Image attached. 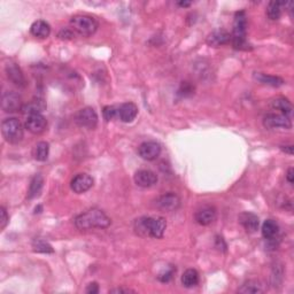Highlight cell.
I'll list each match as a JSON object with an SVG mask.
<instances>
[{
    "label": "cell",
    "instance_id": "obj_1",
    "mask_svg": "<svg viewBox=\"0 0 294 294\" xmlns=\"http://www.w3.org/2000/svg\"><path fill=\"white\" fill-rule=\"evenodd\" d=\"M112 224V220L99 208H91L79 214L75 219V225L79 230L107 229Z\"/></svg>",
    "mask_w": 294,
    "mask_h": 294
},
{
    "label": "cell",
    "instance_id": "obj_2",
    "mask_svg": "<svg viewBox=\"0 0 294 294\" xmlns=\"http://www.w3.org/2000/svg\"><path fill=\"white\" fill-rule=\"evenodd\" d=\"M167 220L162 216H144L136 220L135 230L140 236H148L161 239L165 235Z\"/></svg>",
    "mask_w": 294,
    "mask_h": 294
},
{
    "label": "cell",
    "instance_id": "obj_3",
    "mask_svg": "<svg viewBox=\"0 0 294 294\" xmlns=\"http://www.w3.org/2000/svg\"><path fill=\"white\" fill-rule=\"evenodd\" d=\"M247 18L246 13L242 11L238 12L235 16L233 30L231 35V42L233 48L236 49H244L247 51L249 49V44L247 43Z\"/></svg>",
    "mask_w": 294,
    "mask_h": 294
},
{
    "label": "cell",
    "instance_id": "obj_4",
    "mask_svg": "<svg viewBox=\"0 0 294 294\" xmlns=\"http://www.w3.org/2000/svg\"><path fill=\"white\" fill-rule=\"evenodd\" d=\"M99 23L95 18L85 14H77L70 20V26L83 37H90L97 31Z\"/></svg>",
    "mask_w": 294,
    "mask_h": 294
},
{
    "label": "cell",
    "instance_id": "obj_5",
    "mask_svg": "<svg viewBox=\"0 0 294 294\" xmlns=\"http://www.w3.org/2000/svg\"><path fill=\"white\" fill-rule=\"evenodd\" d=\"M1 132L6 142L18 144L23 139V126L15 118L5 119L1 123Z\"/></svg>",
    "mask_w": 294,
    "mask_h": 294
},
{
    "label": "cell",
    "instance_id": "obj_6",
    "mask_svg": "<svg viewBox=\"0 0 294 294\" xmlns=\"http://www.w3.org/2000/svg\"><path fill=\"white\" fill-rule=\"evenodd\" d=\"M75 121L81 128L95 129L98 124V114L91 107H85V108L78 110L75 116Z\"/></svg>",
    "mask_w": 294,
    "mask_h": 294
},
{
    "label": "cell",
    "instance_id": "obj_7",
    "mask_svg": "<svg viewBox=\"0 0 294 294\" xmlns=\"http://www.w3.org/2000/svg\"><path fill=\"white\" fill-rule=\"evenodd\" d=\"M263 124L268 129H291L292 128V119L284 114H268L263 120Z\"/></svg>",
    "mask_w": 294,
    "mask_h": 294
},
{
    "label": "cell",
    "instance_id": "obj_8",
    "mask_svg": "<svg viewBox=\"0 0 294 294\" xmlns=\"http://www.w3.org/2000/svg\"><path fill=\"white\" fill-rule=\"evenodd\" d=\"M161 153V146H160L159 143L153 142V140H149V142H145L143 143L142 145L138 147V154L142 159L146 160V161H153L155 160Z\"/></svg>",
    "mask_w": 294,
    "mask_h": 294
},
{
    "label": "cell",
    "instance_id": "obj_9",
    "mask_svg": "<svg viewBox=\"0 0 294 294\" xmlns=\"http://www.w3.org/2000/svg\"><path fill=\"white\" fill-rule=\"evenodd\" d=\"M93 186V178L88 173H78L72 179L70 188L77 195H82L86 191H89Z\"/></svg>",
    "mask_w": 294,
    "mask_h": 294
},
{
    "label": "cell",
    "instance_id": "obj_10",
    "mask_svg": "<svg viewBox=\"0 0 294 294\" xmlns=\"http://www.w3.org/2000/svg\"><path fill=\"white\" fill-rule=\"evenodd\" d=\"M135 183L140 188L147 189L151 188V186L155 185L158 183V176L154 172L149 169H140L135 173Z\"/></svg>",
    "mask_w": 294,
    "mask_h": 294
},
{
    "label": "cell",
    "instance_id": "obj_11",
    "mask_svg": "<svg viewBox=\"0 0 294 294\" xmlns=\"http://www.w3.org/2000/svg\"><path fill=\"white\" fill-rule=\"evenodd\" d=\"M156 203H158V207L161 210H165V212H175L180 206V199L176 193L169 192L160 196Z\"/></svg>",
    "mask_w": 294,
    "mask_h": 294
},
{
    "label": "cell",
    "instance_id": "obj_12",
    "mask_svg": "<svg viewBox=\"0 0 294 294\" xmlns=\"http://www.w3.org/2000/svg\"><path fill=\"white\" fill-rule=\"evenodd\" d=\"M46 125H48V121L42 114L29 115L25 120V128L28 129V131L35 133V135L44 132Z\"/></svg>",
    "mask_w": 294,
    "mask_h": 294
},
{
    "label": "cell",
    "instance_id": "obj_13",
    "mask_svg": "<svg viewBox=\"0 0 294 294\" xmlns=\"http://www.w3.org/2000/svg\"><path fill=\"white\" fill-rule=\"evenodd\" d=\"M1 107L6 113H14L22 108V101L15 92H6L2 95Z\"/></svg>",
    "mask_w": 294,
    "mask_h": 294
},
{
    "label": "cell",
    "instance_id": "obj_14",
    "mask_svg": "<svg viewBox=\"0 0 294 294\" xmlns=\"http://www.w3.org/2000/svg\"><path fill=\"white\" fill-rule=\"evenodd\" d=\"M138 115V107L133 102H124L118 106V119L124 123H130Z\"/></svg>",
    "mask_w": 294,
    "mask_h": 294
},
{
    "label": "cell",
    "instance_id": "obj_15",
    "mask_svg": "<svg viewBox=\"0 0 294 294\" xmlns=\"http://www.w3.org/2000/svg\"><path fill=\"white\" fill-rule=\"evenodd\" d=\"M206 42L210 48H220V46H223L231 42V35L226 30H215L207 37Z\"/></svg>",
    "mask_w": 294,
    "mask_h": 294
},
{
    "label": "cell",
    "instance_id": "obj_16",
    "mask_svg": "<svg viewBox=\"0 0 294 294\" xmlns=\"http://www.w3.org/2000/svg\"><path fill=\"white\" fill-rule=\"evenodd\" d=\"M196 220L200 225H209L216 220V209L213 206H203L196 210Z\"/></svg>",
    "mask_w": 294,
    "mask_h": 294
},
{
    "label": "cell",
    "instance_id": "obj_17",
    "mask_svg": "<svg viewBox=\"0 0 294 294\" xmlns=\"http://www.w3.org/2000/svg\"><path fill=\"white\" fill-rule=\"evenodd\" d=\"M6 73H7L8 78L14 83L15 85L20 88H24L25 86V78L23 75L22 70L15 62H8L6 65Z\"/></svg>",
    "mask_w": 294,
    "mask_h": 294
},
{
    "label": "cell",
    "instance_id": "obj_18",
    "mask_svg": "<svg viewBox=\"0 0 294 294\" xmlns=\"http://www.w3.org/2000/svg\"><path fill=\"white\" fill-rule=\"evenodd\" d=\"M239 223L244 226V229H245L247 232L254 233L259 229L260 220L255 214L245 212L239 215Z\"/></svg>",
    "mask_w": 294,
    "mask_h": 294
},
{
    "label": "cell",
    "instance_id": "obj_19",
    "mask_svg": "<svg viewBox=\"0 0 294 294\" xmlns=\"http://www.w3.org/2000/svg\"><path fill=\"white\" fill-rule=\"evenodd\" d=\"M46 109V103L43 99H35L31 101L25 103L22 106V113L25 115H33V114H42Z\"/></svg>",
    "mask_w": 294,
    "mask_h": 294
},
{
    "label": "cell",
    "instance_id": "obj_20",
    "mask_svg": "<svg viewBox=\"0 0 294 294\" xmlns=\"http://www.w3.org/2000/svg\"><path fill=\"white\" fill-rule=\"evenodd\" d=\"M30 31L37 38H48L51 33V26L46 21H43V20H38V21H35L31 24V28H30Z\"/></svg>",
    "mask_w": 294,
    "mask_h": 294
},
{
    "label": "cell",
    "instance_id": "obj_21",
    "mask_svg": "<svg viewBox=\"0 0 294 294\" xmlns=\"http://www.w3.org/2000/svg\"><path fill=\"white\" fill-rule=\"evenodd\" d=\"M271 107L273 109L279 110L280 114L286 115L287 118L292 119L293 116V106L289 100L284 97H279V98H276L273 101L271 102Z\"/></svg>",
    "mask_w": 294,
    "mask_h": 294
},
{
    "label": "cell",
    "instance_id": "obj_22",
    "mask_svg": "<svg viewBox=\"0 0 294 294\" xmlns=\"http://www.w3.org/2000/svg\"><path fill=\"white\" fill-rule=\"evenodd\" d=\"M43 185H44V178H43L41 173H37V175L33 176L29 185L28 199H33L39 196L43 190Z\"/></svg>",
    "mask_w": 294,
    "mask_h": 294
},
{
    "label": "cell",
    "instance_id": "obj_23",
    "mask_svg": "<svg viewBox=\"0 0 294 294\" xmlns=\"http://www.w3.org/2000/svg\"><path fill=\"white\" fill-rule=\"evenodd\" d=\"M239 293H245V294H255V293H262L265 292V285H262L261 282L255 279L247 280L242 285V287L238 290Z\"/></svg>",
    "mask_w": 294,
    "mask_h": 294
},
{
    "label": "cell",
    "instance_id": "obj_24",
    "mask_svg": "<svg viewBox=\"0 0 294 294\" xmlns=\"http://www.w3.org/2000/svg\"><path fill=\"white\" fill-rule=\"evenodd\" d=\"M279 226L277 224L276 220H265L262 225V236L265 237L267 240H273L278 235Z\"/></svg>",
    "mask_w": 294,
    "mask_h": 294
},
{
    "label": "cell",
    "instance_id": "obj_25",
    "mask_svg": "<svg viewBox=\"0 0 294 294\" xmlns=\"http://www.w3.org/2000/svg\"><path fill=\"white\" fill-rule=\"evenodd\" d=\"M180 282L184 287H188V289L195 287L199 283V272L196 269H188L183 273Z\"/></svg>",
    "mask_w": 294,
    "mask_h": 294
},
{
    "label": "cell",
    "instance_id": "obj_26",
    "mask_svg": "<svg viewBox=\"0 0 294 294\" xmlns=\"http://www.w3.org/2000/svg\"><path fill=\"white\" fill-rule=\"evenodd\" d=\"M255 78L259 82L263 83V84L273 86V88H278V86H282L284 84V79L278 77V76L267 75V74L262 73H257L255 75Z\"/></svg>",
    "mask_w": 294,
    "mask_h": 294
},
{
    "label": "cell",
    "instance_id": "obj_27",
    "mask_svg": "<svg viewBox=\"0 0 294 294\" xmlns=\"http://www.w3.org/2000/svg\"><path fill=\"white\" fill-rule=\"evenodd\" d=\"M49 154V145L46 142H39L35 147V151H33V156L37 161L44 162L48 160Z\"/></svg>",
    "mask_w": 294,
    "mask_h": 294
},
{
    "label": "cell",
    "instance_id": "obj_28",
    "mask_svg": "<svg viewBox=\"0 0 294 294\" xmlns=\"http://www.w3.org/2000/svg\"><path fill=\"white\" fill-rule=\"evenodd\" d=\"M284 6V2L280 1H270L267 7V16L272 21L278 20L282 16V7Z\"/></svg>",
    "mask_w": 294,
    "mask_h": 294
},
{
    "label": "cell",
    "instance_id": "obj_29",
    "mask_svg": "<svg viewBox=\"0 0 294 294\" xmlns=\"http://www.w3.org/2000/svg\"><path fill=\"white\" fill-rule=\"evenodd\" d=\"M32 248L35 252L38 253H53L54 252V249H53V247L49 245V243H46L45 240L42 239H35L32 243Z\"/></svg>",
    "mask_w": 294,
    "mask_h": 294
},
{
    "label": "cell",
    "instance_id": "obj_30",
    "mask_svg": "<svg viewBox=\"0 0 294 294\" xmlns=\"http://www.w3.org/2000/svg\"><path fill=\"white\" fill-rule=\"evenodd\" d=\"M102 114H103V119H105L106 121H110V120L118 118V106L103 107Z\"/></svg>",
    "mask_w": 294,
    "mask_h": 294
},
{
    "label": "cell",
    "instance_id": "obj_31",
    "mask_svg": "<svg viewBox=\"0 0 294 294\" xmlns=\"http://www.w3.org/2000/svg\"><path fill=\"white\" fill-rule=\"evenodd\" d=\"M175 272H176V268H173L172 266H170L168 269H166L165 271L160 273V275L158 276V278H159L160 282L168 283L169 280H172L173 275H175Z\"/></svg>",
    "mask_w": 294,
    "mask_h": 294
},
{
    "label": "cell",
    "instance_id": "obj_32",
    "mask_svg": "<svg viewBox=\"0 0 294 294\" xmlns=\"http://www.w3.org/2000/svg\"><path fill=\"white\" fill-rule=\"evenodd\" d=\"M8 220L9 216L7 214V210L5 209V207H1V208H0V229L4 230L6 225L8 224Z\"/></svg>",
    "mask_w": 294,
    "mask_h": 294
},
{
    "label": "cell",
    "instance_id": "obj_33",
    "mask_svg": "<svg viewBox=\"0 0 294 294\" xmlns=\"http://www.w3.org/2000/svg\"><path fill=\"white\" fill-rule=\"evenodd\" d=\"M193 86L190 84V83H188V82H183V84H182V86H180V90H179V92L182 93V95L185 97V96H189V95H192L193 93Z\"/></svg>",
    "mask_w": 294,
    "mask_h": 294
},
{
    "label": "cell",
    "instance_id": "obj_34",
    "mask_svg": "<svg viewBox=\"0 0 294 294\" xmlns=\"http://www.w3.org/2000/svg\"><path fill=\"white\" fill-rule=\"evenodd\" d=\"M85 292L89 293V294H97V293H98L99 292V285H98V283H96V282L90 283L89 285L86 286Z\"/></svg>",
    "mask_w": 294,
    "mask_h": 294
},
{
    "label": "cell",
    "instance_id": "obj_35",
    "mask_svg": "<svg viewBox=\"0 0 294 294\" xmlns=\"http://www.w3.org/2000/svg\"><path fill=\"white\" fill-rule=\"evenodd\" d=\"M59 37L61 39H72L73 38V31L70 29H62L59 32Z\"/></svg>",
    "mask_w": 294,
    "mask_h": 294
},
{
    "label": "cell",
    "instance_id": "obj_36",
    "mask_svg": "<svg viewBox=\"0 0 294 294\" xmlns=\"http://www.w3.org/2000/svg\"><path fill=\"white\" fill-rule=\"evenodd\" d=\"M109 293H135V291L130 289H124V287H118V289H113L109 291Z\"/></svg>",
    "mask_w": 294,
    "mask_h": 294
},
{
    "label": "cell",
    "instance_id": "obj_37",
    "mask_svg": "<svg viewBox=\"0 0 294 294\" xmlns=\"http://www.w3.org/2000/svg\"><path fill=\"white\" fill-rule=\"evenodd\" d=\"M286 179L290 184H293V182H294V169L292 168V167H291V168H289V170H287Z\"/></svg>",
    "mask_w": 294,
    "mask_h": 294
},
{
    "label": "cell",
    "instance_id": "obj_38",
    "mask_svg": "<svg viewBox=\"0 0 294 294\" xmlns=\"http://www.w3.org/2000/svg\"><path fill=\"white\" fill-rule=\"evenodd\" d=\"M282 149L285 153H289V154L292 155L293 154V146L290 145V146H283Z\"/></svg>",
    "mask_w": 294,
    "mask_h": 294
},
{
    "label": "cell",
    "instance_id": "obj_39",
    "mask_svg": "<svg viewBox=\"0 0 294 294\" xmlns=\"http://www.w3.org/2000/svg\"><path fill=\"white\" fill-rule=\"evenodd\" d=\"M178 5L182 6V7H189V6H191V2H190V1H179Z\"/></svg>",
    "mask_w": 294,
    "mask_h": 294
}]
</instances>
